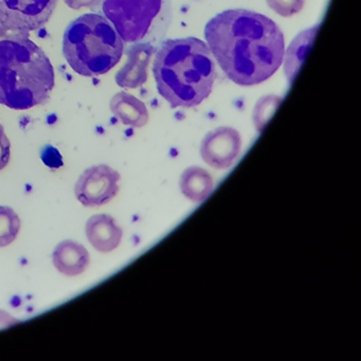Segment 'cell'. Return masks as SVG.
I'll return each mask as SVG.
<instances>
[{
  "mask_svg": "<svg viewBox=\"0 0 361 361\" xmlns=\"http://www.w3.org/2000/svg\"><path fill=\"white\" fill-rule=\"evenodd\" d=\"M211 54L228 78L240 86L269 79L282 65L285 39L278 25L257 12H221L207 24Z\"/></svg>",
  "mask_w": 361,
  "mask_h": 361,
  "instance_id": "6da1fadb",
  "label": "cell"
},
{
  "mask_svg": "<svg viewBox=\"0 0 361 361\" xmlns=\"http://www.w3.org/2000/svg\"><path fill=\"white\" fill-rule=\"evenodd\" d=\"M157 48L151 44H130L126 49L128 63L118 71L116 82L120 87H141L147 80V68Z\"/></svg>",
  "mask_w": 361,
  "mask_h": 361,
  "instance_id": "9c48e42d",
  "label": "cell"
},
{
  "mask_svg": "<svg viewBox=\"0 0 361 361\" xmlns=\"http://www.w3.org/2000/svg\"><path fill=\"white\" fill-rule=\"evenodd\" d=\"M109 107L113 115L124 126L143 128L149 121V111L145 103L128 92L115 94Z\"/></svg>",
  "mask_w": 361,
  "mask_h": 361,
  "instance_id": "7c38bea8",
  "label": "cell"
},
{
  "mask_svg": "<svg viewBox=\"0 0 361 361\" xmlns=\"http://www.w3.org/2000/svg\"><path fill=\"white\" fill-rule=\"evenodd\" d=\"M6 35H8L7 29L0 25V37H5Z\"/></svg>",
  "mask_w": 361,
  "mask_h": 361,
  "instance_id": "44dd1931",
  "label": "cell"
},
{
  "mask_svg": "<svg viewBox=\"0 0 361 361\" xmlns=\"http://www.w3.org/2000/svg\"><path fill=\"white\" fill-rule=\"evenodd\" d=\"M20 230V219L10 207L0 206V247L12 244Z\"/></svg>",
  "mask_w": 361,
  "mask_h": 361,
  "instance_id": "9a60e30c",
  "label": "cell"
},
{
  "mask_svg": "<svg viewBox=\"0 0 361 361\" xmlns=\"http://www.w3.org/2000/svg\"><path fill=\"white\" fill-rule=\"evenodd\" d=\"M267 5L279 16L291 18L299 13L304 7L305 0H266Z\"/></svg>",
  "mask_w": 361,
  "mask_h": 361,
  "instance_id": "e0dca14e",
  "label": "cell"
},
{
  "mask_svg": "<svg viewBox=\"0 0 361 361\" xmlns=\"http://www.w3.org/2000/svg\"><path fill=\"white\" fill-rule=\"evenodd\" d=\"M20 322L18 319L12 317L8 312L0 310V329H6V327L11 326V325L16 324Z\"/></svg>",
  "mask_w": 361,
  "mask_h": 361,
  "instance_id": "ffe728a7",
  "label": "cell"
},
{
  "mask_svg": "<svg viewBox=\"0 0 361 361\" xmlns=\"http://www.w3.org/2000/svg\"><path fill=\"white\" fill-rule=\"evenodd\" d=\"M65 4L73 10H80L81 8H90L94 9L101 4V0H64Z\"/></svg>",
  "mask_w": 361,
  "mask_h": 361,
  "instance_id": "d6986e66",
  "label": "cell"
},
{
  "mask_svg": "<svg viewBox=\"0 0 361 361\" xmlns=\"http://www.w3.org/2000/svg\"><path fill=\"white\" fill-rule=\"evenodd\" d=\"M124 44L109 20L85 14L67 27L63 54L73 71L83 77L105 75L121 60Z\"/></svg>",
  "mask_w": 361,
  "mask_h": 361,
  "instance_id": "277c9868",
  "label": "cell"
},
{
  "mask_svg": "<svg viewBox=\"0 0 361 361\" xmlns=\"http://www.w3.org/2000/svg\"><path fill=\"white\" fill-rule=\"evenodd\" d=\"M52 263L54 267L65 276H79L83 274L90 265V253L80 243L64 240L54 249Z\"/></svg>",
  "mask_w": 361,
  "mask_h": 361,
  "instance_id": "8fae6325",
  "label": "cell"
},
{
  "mask_svg": "<svg viewBox=\"0 0 361 361\" xmlns=\"http://www.w3.org/2000/svg\"><path fill=\"white\" fill-rule=\"evenodd\" d=\"M282 99L278 97H265L259 101L257 106H255V114H253V120H255V126L257 132H263L267 122L269 121L271 116L274 115V111L278 109Z\"/></svg>",
  "mask_w": 361,
  "mask_h": 361,
  "instance_id": "2e32d148",
  "label": "cell"
},
{
  "mask_svg": "<svg viewBox=\"0 0 361 361\" xmlns=\"http://www.w3.org/2000/svg\"><path fill=\"white\" fill-rule=\"evenodd\" d=\"M317 27L314 29L306 30L305 32L301 33L295 41L291 43L286 56H285V71H286L288 79H295V73L299 71L300 65L303 63L308 49L312 46V39L314 37V33L317 31Z\"/></svg>",
  "mask_w": 361,
  "mask_h": 361,
  "instance_id": "5bb4252c",
  "label": "cell"
},
{
  "mask_svg": "<svg viewBox=\"0 0 361 361\" xmlns=\"http://www.w3.org/2000/svg\"><path fill=\"white\" fill-rule=\"evenodd\" d=\"M121 175L111 166H90L75 183L78 200L88 208H99L109 204L119 192Z\"/></svg>",
  "mask_w": 361,
  "mask_h": 361,
  "instance_id": "52a82bcc",
  "label": "cell"
},
{
  "mask_svg": "<svg viewBox=\"0 0 361 361\" xmlns=\"http://www.w3.org/2000/svg\"><path fill=\"white\" fill-rule=\"evenodd\" d=\"M11 157V145L9 139L5 134L4 126L0 124V171L8 166Z\"/></svg>",
  "mask_w": 361,
  "mask_h": 361,
  "instance_id": "ac0fdd59",
  "label": "cell"
},
{
  "mask_svg": "<svg viewBox=\"0 0 361 361\" xmlns=\"http://www.w3.org/2000/svg\"><path fill=\"white\" fill-rule=\"evenodd\" d=\"M242 151V138L240 133L232 128H215L208 133L200 145L202 160L215 170H227Z\"/></svg>",
  "mask_w": 361,
  "mask_h": 361,
  "instance_id": "ba28073f",
  "label": "cell"
},
{
  "mask_svg": "<svg viewBox=\"0 0 361 361\" xmlns=\"http://www.w3.org/2000/svg\"><path fill=\"white\" fill-rule=\"evenodd\" d=\"M58 0H0V25L8 31L28 35L43 28Z\"/></svg>",
  "mask_w": 361,
  "mask_h": 361,
  "instance_id": "8992f818",
  "label": "cell"
},
{
  "mask_svg": "<svg viewBox=\"0 0 361 361\" xmlns=\"http://www.w3.org/2000/svg\"><path fill=\"white\" fill-rule=\"evenodd\" d=\"M153 73L160 96L173 109L200 105L210 96L216 79L210 49L195 37L162 42L156 49Z\"/></svg>",
  "mask_w": 361,
  "mask_h": 361,
  "instance_id": "7a4b0ae2",
  "label": "cell"
},
{
  "mask_svg": "<svg viewBox=\"0 0 361 361\" xmlns=\"http://www.w3.org/2000/svg\"><path fill=\"white\" fill-rule=\"evenodd\" d=\"M100 11L126 44L157 48L172 24L171 0H101Z\"/></svg>",
  "mask_w": 361,
  "mask_h": 361,
  "instance_id": "5b68a950",
  "label": "cell"
},
{
  "mask_svg": "<svg viewBox=\"0 0 361 361\" xmlns=\"http://www.w3.org/2000/svg\"><path fill=\"white\" fill-rule=\"evenodd\" d=\"M88 242L99 252L109 253L118 248L123 236V230L114 217L109 214H97L86 223Z\"/></svg>",
  "mask_w": 361,
  "mask_h": 361,
  "instance_id": "30bf717a",
  "label": "cell"
},
{
  "mask_svg": "<svg viewBox=\"0 0 361 361\" xmlns=\"http://www.w3.org/2000/svg\"><path fill=\"white\" fill-rule=\"evenodd\" d=\"M179 187L185 198L193 202H202L214 190V180L204 169L190 166L181 174Z\"/></svg>",
  "mask_w": 361,
  "mask_h": 361,
  "instance_id": "4fadbf2b",
  "label": "cell"
},
{
  "mask_svg": "<svg viewBox=\"0 0 361 361\" xmlns=\"http://www.w3.org/2000/svg\"><path fill=\"white\" fill-rule=\"evenodd\" d=\"M54 87V66L41 47L20 33L0 39V104L26 111L47 103Z\"/></svg>",
  "mask_w": 361,
  "mask_h": 361,
  "instance_id": "3957f363",
  "label": "cell"
}]
</instances>
